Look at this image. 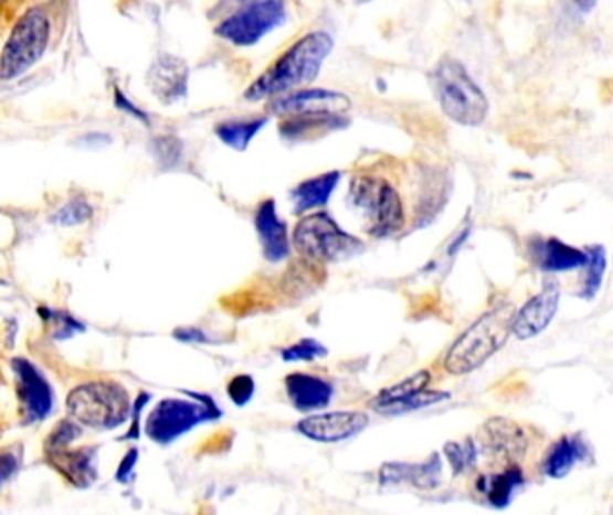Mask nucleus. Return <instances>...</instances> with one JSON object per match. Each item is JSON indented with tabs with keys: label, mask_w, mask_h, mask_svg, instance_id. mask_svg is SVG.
Segmentation results:
<instances>
[{
	"label": "nucleus",
	"mask_w": 613,
	"mask_h": 515,
	"mask_svg": "<svg viewBox=\"0 0 613 515\" xmlns=\"http://www.w3.org/2000/svg\"><path fill=\"white\" fill-rule=\"evenodd\" d=\"M332 51V34L324 29L298 34L273 57V62L253 79V83H250L244 90V99L247 103L272 100L313 85Z\"/></svg>",
	"instance_id": "1"
},
{
	"label": "nucleus",
	"mask_w": 613,
	"mask_h": 515,
	"mask_svg": "<svg viewBox=\"0 0 613 515\" xmlns=\"http://www.w3.org/2000/svg\"><path fill=\"white\" fill-rule=\"evenodd\" d=\"M429 85L448 119L466 128L485 122L488 99L459 60L443 56L429 72Z\"/></svg>",
	"instance_id": "2"
},
{
	"label": "nucleus",
	"mask_w": 613,
	"mask_h": 515,
	"mask_svg": "<svg viewBox=\"0 0 613 515\" xmlns=\"http://www.w3.org/2000/svg\"><path fill=\"white\" fill-rule=\"evenodd\" d=\"M515 310L511 304H499L480 315L468 330L452 344L445 356V369L454 376L479 369L486 360L508 341L514 328Z\"/></svg>",
	"instance_id": "3"
},
{
	"label": "nucleus",
	"mask_w": 613,
	"mask_h": 515,
	"mask_svg": "<svg viewBox=\"0 0 613 515\" xmlns=\"http://www.w3.org/2000/svg\"><path fill=\"white\" fill-rule=\"evenodd\" d=\"M348 199L352 208L367 221L368 233L373 237H391L404 227V201L399 190L381 175H353Z\"/></svg>",
	"instance_id": "4"
},
{
	"label": "nucleus",
	"mask_w": 613,
	"mask_h": 515,
	"mask_svg": "<svg viewBox=\"0 0 613 515\" xmlns=\"http://www.w3.org/2000/svg\"><path fill=\"white\" fill-rule=\"evenodd\" d=\"M293 244L305 260L316 264L348 260L364 249L362 242L345 232L327 212H309L302 217L293 233Z\"/></svg>",
	"instance_id": "5"
},
{
	"label": "nucleus",
	"mask_w": 613,
	"mask_h": 515,
	"mask_svg": "<svg viewBox=\"0 0 613 515\" xmlns=\"http://www.w3.org/2000/svg\"><path fill=\"white\" fill-rule=\"evenodd\" d=\"M51 33V17L40 6L20 14L0 53V79H17L33 68L47 51Z\"/></svg>",
	"instance_id": "6"
},
{
	"label": "nucleus",
	"mask_w": 613,
	"mask_h": 515,
	"mask_svg": "<svg viewBox=\"0 0 613 515\" xmlns=\"http://www.w3.org/2000/svg\"><path fill=\"white\" fill-rule=\"evenodd\" d=\"M68 416L80 425L114 430L131 416L129 394L115 382H91L74 388L67 397Z\"/></svg>",
	"instance_id": "7"
},
{
	"label": "nucleus",
	"mask_w": 613,
	"mask_h": 515,
	"mask_svg": "<svg viewBox=\"0 0 613 515\" xmlns=\"http://www.w3.org/2000/svg\"><path fill=\"white\" fill-rule=\"evenodd\" d=\"M287 19V0H246L215 24L218 39L233 47L257 45Z\"/></svg>",
	"instance_id": "8"
},
{
	"label": "nucleus",
	"mask_w": 613,
	"mask_h": 515,
	"mask_svg": "<svg viewBox=\"0 0 613 515\" xmlns=\"http://www.w3.org/2000/svg\"><path fill=\"white\" fill-rule=\"evenodd\" d=\"M201 397V403L178 397L158 403L146 421V436L157 444L167 446L194 430L195 426L221 417L223 411L215 407V403L210 397Z\"/></svg>",
	"instance_id": "9"
},
{
	"label": "nucleus",
	"mask_w": 613,
	"mask_h": 515,
	"mask_svg": "<svg viewBox=\"0 0 613 515\" xmlns=\"http://www.w3.org/2000/svg\"><path fill=\"white\" fill-rule=\"evenodd\" d=\"M350 109H352V99L348 95L328 90V88H310V86L275 97V99L267 100L266 105V114L275 115V117L316 114V111L347 115Z\"/></svg>",
	"instance_id": "10"
},
{
	"label": "nucleus",
	"mask_w": 613,
	"mask_h": 515,
	"mask_svg": "<svg viewBox=\"0 0 613 515\" xmlns=\"http://www.w3.org/2000/svg\"><path fill=\"white\" fill-rule=\"evenodd\" d=\"M370 417L362 411H321L302 419L296 430L307 439L321 444H338L342 440H350L367 430Z\"/></svg>",
	"instance_id": "11"
},
{
	"label": "nucleus",
	"mask_w": 613,
	"mask_h": 515,
	"mask_svg": "<svg viewBox=\"0 0 613 515\" xmlns=\"http://www.w3.org/2000/svg\"><path fill=\"white\" fill-rule=\"evenodd\" d=\"M191 68L175 54H160L148 71V86L163 105H175L186 99L189 92Z\"/></svg>",
	"instance_id": "12"
},
{
	"label": "nucleus",
	"mask_w": 613,
	"mask_h": 515,
	"mask_svg": "<svg viewBox=\"0 0 613 515\" xmlns=\"http://www.w3.org/2000/svg\"><path fill=\"white\" fill-rule=\"evenodd\" d=\"M480 442L486 453L499 462H517L528 451L526 431L506 417H494L480 430Z\"/></svg>",
	"instance_id": "13"
},
{
	"label": "nucleus",
	"mask_w": 613,
	"mask_h": 515,
	"mask_svg": "<svg viewBox=\"0 0 613 515\" xmlns=\"http://www.w3.org/2000/svg\"><path fill=\"white\" fill-rule=\"evenodd\" d=\"M11 365L19 378V397L28 422L40 421L43 417H47L53 408V393L45 378L40 376L39 371L34 369L28 360L17 358Z\"/></svg>",
	"instance_id": "14"
},
{
	"label": "nucleus",
	"mask_w": 613,
	"mask_h": 515,
	"mask_svg": "<svg viewBox=\"0 0 613 515\" xmlns=\"http://www.w3.org/2000/svg\"><path fill=\"white\" fill-rule=\"evenodd\" d=\"M255 229H257L264 258L272 264L286 260L290 251L289 233H287L286 223L276 212L273 199H266L258 204L255 212Z\"/></svg>",
	"instance_id": "15"
},
{
	"label": "nucleus",
	"mask_w": 613,
	"mask_h": 515,
	"mask_svg": "<svg viewBox=\"0 0 613 515\" xmlns=\"http://www.w3.org/2000/svg\"><path fill=\"white\" fill-rule=\"evenodd\" d=\"M558 304H560V289L557 283H547L546 289L532 298L520 312L515 313L511 333L520 341H528L532 336L540 335L549 322L554 319Z\"/></svg>",
	"instance_id": "16"
},
{
	"label": "nucleus",
	"mask_w": 613,
	"mask_h": 515,
	"mask_svg": "<svg viewBox=\"0 0 613 515\" xmlns=\"http://www.w3.org/2000/svg\"><path fill=\"white\" fill-rule=\"evenodd\" d=\"M442 459L434 453L422 463L390 462L384 463L379 473L382 487L409 483L419 491H433L442 482Z\"/></svg>",
	"instance_id": "17"
},
{
	"label": "nucleus",
	"mask_w": 613,
	"mask_h": 515,
	"mask_svg": "<svg viewBox=\"0 0 613 515\" xmlns=\"http://www.w3.org/2000/svg\"><path fill=\"white\" fill-rule=\"evenodd\" d=\"M347 115L328 114V111L278 117L281 135L289 142H305V140L309 142L314 138L324 137L327 132L347 128Z\"/></svg>",
	"instance_id": "18"
},
{
	"label": "nucleus",
	"mask_w": 613,
	"mask_h": 515,
	"mask_svg": "<svg viewBox=\"0 0 613 515\" xmlns=\"http://www.w3.org/2000/svg\"><path fill=\"white\" fill-rule=\"evenodd\" d=\"M286 390L289 401L296 410L316 411L325 410L332 401V385L327 379L319 378L309 373H293L286 378Z\"/></svg>",
	"instance_id": "19"
},
{
	"label": "nucleus",
	"mask_w": 613,
	"mask_h": 515,
	"mask_svg": "<svg viewBox=\"0 0 613 515\" xmlns=\"http://www.w3.org/2000/svg\"><path fill=\"white\" fill-rule=\"evenodd\" d=\"M339 181H341L339 171L325 172V174L314 175L309 180L302 181L300 185L290 192L296 215L324 208L328 199L332 197L334 190L338 189Z\"/></svg>",
	"instance_id": "20"
},
{
	"label": "nucleus",
	"mask_w": 613,
	"mask_h": 515,
	"mask_svg": "<svg viewBox=\"0 0 613 515\" xmlns=\"http://www.w3.org/2000/svg\"><path fill=\"white\" fill-rule=\"evenodd\" d=\"M532 256L547 272H566V270L580 269L586 264V253L554 238L535 242Z\"/></svg>",
	"instance_id": "21"
},
{
	"label": "nucleus",
	"mask_w": 613,
	"mask_h": 515,
	"mask_svg": "<svg viewBox=\"0 0 613 515\" xmlns=\"http://www.w3.org/2000/svg\"><path fill=\"white\" fill-rule=\"evenodd\" d=\"M94 453L96 450H91V448L76 451H67L63 448V450L49 451V457L53 460L54 468L65 474L74 485L86 487L96 478V471L92 468Z\"/></svg>",
	"instance_id": "22"
},
{
	"label": "nucleus",
	"mask_w": 613,
	"mask_h": 515,
	"mask_svg": "<svg viewBox=\"0 0 613 515\" xmlns=\"http://www.w3.org/2000/svg\"><path fill=\"white\" fill-rule=\"evenodd\" d=\"M524 485V474L518 468L506 469L505 473L486 474L477 480V491L486 497V502L497 508L509 505L515 491Z\"/></svg>",
	"instance_id": "23"
},
{
	"label": "nucleus",
	"mask_w": 613,
	"mask_h": 515,
	"mask_svg": "<svg viewBox=\"0 0 613 515\" xmlns=\"http://www.w3.org/2000/svg\"><path fill=\"white\" fill-rule=\"evenodd\" d=\"M586 457V446L580 437H563L558 440L547 457L543 473L551 478H563L571 473L575 463Z\"/></svg>",
	"instance_id": "24"
},
{
	"label": "nucleus",
	"mask_w": 613,
	"mask_h": 515,
	"mask_svg": "<svg viewBox=\"0 0 613 515\" xmlns=\"http://www.w3.org/2000/svg\"><path fill=\"white\" fill-rule=\"evenodd\" d=\"M267 117L257 119L226 120L215 126V137L230 147L233 151H246L253 138L257 137L261 129L267 124Z\"/></svg>",
	"instance_id": "25"
},
{
	"label": "nucleus",
	"mask_w": 613,
	"mask_h": 515,
	"mask_svg": "<svg viewBox=\"0 0 613 515\" xmlns=\"http://www.w3.org/2000/svg\"><path fill=\"white\" fill-rule=\"evenodd\" d=\"M431 384V373L429 371H419L414 373L413 376L402 379L400 384L391 385V387L384 388L379 396L371 401V407L376 411H384L385 408L393 407L397 403L405 401L409 397H413L414 394L422 393Z\"/></svg>",
	"instance_id": "26"
},
{
	"label": "nucleus",
	"mask_w": 613,
	"mask_h": 515,
	"mask_svg": "<svg viewBox=\"0 0 613 515\" xmlns=\"http://www.w3.org/2000/svg\"><path fill=\"white\" fill-rule=\"evenodd\" d=\"M443 451H445V457H447L448 463H451L454 476H459V474L466 473L468 469L476 465L477 446L474 444L472 439L448 442Z\"/></svg>",
	"instance_id": "27"
},
{
	"label": "nucleus",
	"mask_w": 613,
	"mask_h": 515,
	"mask_svg": "<svg viewBox=\"0 0 613 515\" xmlns=\"http://www.w3.org/2000/svg\"><path fill=\"white\" fill-rule=\"evenodd\" d=\"M586 278L585 287H583V298H594L600 292L601 283H603L604 269H606V256L601 246L590 247L586 251Z\"/></svg>",
	"instance_id": "28"
},
{
	"label": "nucleus",
	"mask_w": 613,
	"mask_h": 515,
	"mask_svg": "<svg viewBox=\"0 0 613 515\" xmlns=\"http://www.w3.org/2000/svg\"><path fill=\"white\" fill-rule=\"evenodd\" d=\"M448 397H451L448 393L425 388V390L414 394L413 397H409L405 401L397 403L393 407L385 408L381 414H385V416H402V414H411V411L420 410V408L433 407L437 403L445 401Z\"/></svg>",
	"instance_id": "29"
},
{
	"label": "nucleus",
	"mask_w": 613,
	"mask_h": 515,
	"mask_svg": "<svg viewBox=\"0 0 613 515\" xmlns=\"http://www.w3.org/2000/svg\"><path fill=\"white\" fill-rule=\"evenodd\" d=\"M328 355L327 347L314 339H302L282 351L284 362H314Z\"/></svg>",
	"instance_id": "30"
},
{
	"label": "nucleus",
	"mask_w": 613,
	"mask_h": 515,
	"mask_svg": "<svg viewBox=\"0 0 613 515\" xmlns=\"http://www.w3.org/2000/svg\"><path fill=\"white\" fill-rule=\"evenodd\" d=\"M91 217V204L86 203L85 199H74L54 213L53 223L62 227L77 226V224L86 223Z\"/></svg>",
	"instance_id": "31"
},
{
	"label": "nucleus",
	"mask_w": 613,
	"mask_h": 515,
	"mask_svg": "<svg viewBox=\"0 0 613 515\" xmlns=\"http://www.w3.org/2000/svg\"><path fill=\"white\" fill-rule=\"evenodd\" d=\"M253 394H255V382L252 376L241 374L235 376L229 384V396L237 407H244L247 403L252 401Z\"/></svg>",
	"instance_id": "32"
},
{
	"label": "nucleus",
	"mask_w": 613,
	"mask_h": 515,
	"mask_svg": "<svg viewBox=\"0 0 613 515\" xmlns=\"http://www.w3.org/2000/svg\"><path fill=\"white\" fill-rule=\"evenodd\" d=\"M155 149H157L158 160H162L166 165L177 163L181 157V146L177 138L160 137L155 140Z\"/></svg>",
	"instance_id": "33"
},
{
	"label": "nucleus",
	"mask_w": 613,
	"mask_h": 515,
	"mask_svg": "<svg viewBox=\"0 0 613 515\" xmlns=\"http://www.w3.org/2000/svg\"><path fill=\"white\" fill-rule=\"evenodd\" d=\"M19 469V459L13 453L0 454V487L4 485Z\"/></svg>",
	"instance_id": "34"
},
{
	"label": "nucleus",
	"mask_w": 613,
	"mask_h": 515,
	"mask_svg": "<svg viewBox=\"0 0 613 515\" xmlns=\"http://www.w3.org/2000/svg\"><path fill=\"white\" fill-rule=\"evenodd\" d=\"M175 339L186 342V344H204V342H209V336L200 328H180L175 333Z\"/></svg>",
	"instance_id": "35"
},
{
	"label": "nucleus",
	"mask_w": 613,
	"mask_h": 515,
	"mask_svg": "<svg viewBox=\"0 0 613 515\" xmlns=\"http://www.w3.org/2000/svg\"><path fill=\"white\" fill-rule=\"evenodd\" d=\"M115 105L117 108L123 109L126 114L131 115V117H137L138 120H142V122H148V117L144 111L137 108V106L131 105V100L126 99V95L119 90V88H115Z\"/></svg>",
	"instance_id": "36"
},
{
	"label": "nucleus",
	"mask_w": 613,
	"mask_h": 515,
	"mask_svg": "<svg viewBox=\"0 0 613 515\" xmlns=\"http://www.w3.org/2000/svg\"><path fill=\"white\" fill-rule=\"evenodd\" d=\"M137 450H131L124 457L123 463L119 465V471H117V480H119V482H128L129 474L134 473L135 465H137Z\"/></svg>",
	"instance_id": "37"
},
{
	"label": "nucleus",
	"mask_w": 613,
	"mask_h": 515,
	"mask_svg": "<svg viewBox=\"0 0 613 515\" xmlns=\"http://www.w3.org/2000/svg\"><path fill=\"white\" fill-rule=\"evenodd\" d=\"M572 4L575 6V10L580 13L586 14L594 10L598 0H572Z\"/></svg>",
	"instance_id": "38"
},
{
	"label": "nucleus",
	"mask_w": 613,
	"mask_h": 515,
	"mask_svg": "<svg viewBox=\"0 0 613 515\" xmlns=\"http://www.w3.org/2000/svg\"><path fill=\"white\" fill-rule=\"evenodd\" d=\"M232 2H235V4H243V2H246V0H232Z\"/></svg>",
	"instance_id": "39"
}]
</instances>
